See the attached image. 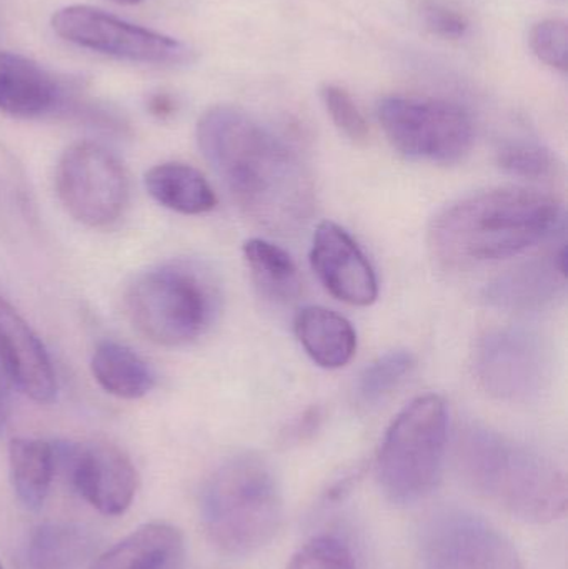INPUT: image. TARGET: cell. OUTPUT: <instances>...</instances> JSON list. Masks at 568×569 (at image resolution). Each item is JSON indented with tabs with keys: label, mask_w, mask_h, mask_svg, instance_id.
Returning <instances> with one entry per match:
<instances>
[{
	"label": "cell",
	"mask_w": 568,
	"mask_h": 569,
	"mask_svg": "<svg viewBox=\"0 0 568 569\" xmlns=\"http://www.w3.org/2000/svg\"><path fill=\"white\" fill-rule=\"evenodd\" d=\"M9 470L17 500L27 510L39 511L57 470L53 443L39 438H13L9 445Z\"/></svg>",
	"instance_id": "cell-20"
},
{
	"label": "cell",
	"mask_w": 568,
	"mask_h": 569,
	"mask_svg": "<svg viewBox=\"0 0 568 569\" xmlns=\"http://www.w3.org/2000/svg\"><path fill=\"white\" fill-rule=\"evenodd\" d=\"M243 259L263 297L276 303H290L299 298V270L286 250L263 239H250L243 243Z\"/></svg>",
	"instance_id": "cell-23"
},
{
	"label": "cell",
	"mask_w": 568,
	"mask_h": 569,
	"mask_svg": "<svg viewBox=\"0 0 568 569\" xmlns=\"http://www.w3.org/2000/svg\"><path fill=\"white\" fill-rule=\"evenodd\" d=\"M286 569H356V561L339 538L317 537L293 555Z\"/></svg>",
	"instance_id": "cell-26"
},
{
	"label": "cell",
	"mask_w": 568,
	"mask_h": 569,
	"mask_svg": "<svg viewBox=\"0 0 568 569\" xmlns=\"http://www.w3.org/2000/svg\"><path fill=\"white\" fill-rule=\"evenodd\" d=\"M116 3H123V6H133V3L142 2V0H112Z\"/></svg>",
	"instance_id": "cell-31"
},
{
	"label": "cell",
	"mask_w": 568,
	"mask_h": 569,
	"mask_svg": "<svg viewBox=\"0 0 568 569\" xmlns=\"http://www.w3.org/2000/svg\"><path fill=\"white\" fill-rule=\"evenodd\" d=\"M530 49L540 62L567 72L568 29L562 19H546L530 30Z\"/></svg>",
	"instance_id": "cell-28"
},
{
	"label": "cell",
	"mask_w": 568,
	"mask_h": 569,
	"mask_svg": "<svg viewBox=\"0 0 568 569\" xmlns=\"http://www.w3.org/2000/svg\"><path fill=\"white\" fill-rule=\"evenodd\" d=\"M449 413L439 395L410 401L390 423L376 461V477L387 500L413 505L439 483L446 460Z\"/></svg>",
	"instance_id": "cell-6"
},
{
	"label": "cell",
	"mask_w": 568,
	"mask_h": 569,
	"mask_svg": "<svg viewBox=\"0 0 568 569\" xmlns=\"http://www.w3.org/2000/svg\"><path fill=\"white\" fill-rule=\"evenodd\" d=\"M96 538L73 523H47L37 528L27 545L30 569H80L93 561Z\"/></svg>",
	"instance_id": "cell-21"
},
{
	"label": "cell",
	"mask_w": 568,
	"mask_h": 569,
	"mask_svg": "<svg viewBox=\"0 0 568 569\" xmlns=\"http://www.w3.org/2000/svg\"><path fill=\"white\" fill-rule=\"evenodd\" d=\"M56 467L93 510L107 517L126 513L136 498L139 477L130 458L103 441L56 443Z\"/></svg>",
	"instance_id": "cell-11"
},
{
	"label": "cell",
	"mask_w": 568,
	"mask_h": 569,
	"mask_svg": "<svg viewBox=\"0 0 568 569\" xmlns=\"http://www.w3.org/2000/svg\"><path fill=\"white\" fill-rule=\"evenodd\" d=\"M0 385L16 388L36 403L57 395L56 371L40 338L0 295Z\"/></svg>",
	"instance_id": "cell-14"
},
{
	"label": "cell",
	"mask_w": 568,
	"mask_h": 569,
	"mask_svg": "<svg viewBox=\"0 0 568 569\" xmlns=\"http://www.w3.org/2000/svg\"><path fill=\"white\" fill-rule=\"evenodd\" d=\"M216 279L193 262H173L137 277L126 311L140 335L162 347H182L206 333L219 313Z\"/></svg>",
	"instance_id": "cell-5"
},
{
	"label": "cell",
	"mask_w": 568,
	"mask_h": 569,
	"mask_svg": "<svg viewBox=\"0 0 568 569\" xmlns=\"http://www.w3.org/2000/svg\"><path fill=\"white\" fill-rule=\"evenodd\" d=\"M500 169L522 179H549L559 170L552 150L529 140H512L504 143L497 152Z\"/></svg>",
	"instance_id": "cell-25"
},
{
	"label": "cell",
	"mask_w": 568,
	"mask_h": 569,
	"mask_svg": "<svg viewBox=\"0 0 568 569\" xmlns=\"http://www.w3.org/2000/svg\"><path fill=\"white\" fill-rule=\"evenodd\" d=\"M52 29L73 46L129 62L186 66L193 60V50L187 43L96 7L69 6L57 10Z\"/></svg>",
	"instance_id": "cell-8"
},
{
	"label": "cell",
	"mask_w": 568,
	"mask_h": 569,
	"mask_svg": "<svg viewBox=\"0 0 568 569\" xmlns=\"http://www.w3.org/2000/svg\"><path fill=\"white\" fill-rule=\"evenodd\" d=\"M460 467L474 488L526 523L546 525L567 511V481L556 465L490 430H470Z\"/></svg>",
	"instance_id": "cell-3"
},
{
	"label": "cell",
	"mask_w": 568,
	"mask_h": 569,
	"mask_svg": "<svg viewBox=\"0 0 568 569\" xmlns=\"http://www.w3.org/2000/svg\"><path fill=\"white\" fill-rule=\"evenodd\" d=\"M562 223V206L552 196L516 187L484 190L434 219L430 246L454 266L497 262L532 249Z\"/></svg>",
	"instance_id": "cell-2"
},
{
	"label": "cell",
	"mask_w": 568,
	"mask_h": 569,
	"mask_svg": "<svg viewBox=\"0 0 568 569\" xmlns=\"http://www.w3.org/2000/svg\"><path fill=\"white\" fill-rule=\"evenodd\" d=\"M186 540L169 523H147L93 558L90 569H180Z\"/></svg>",
	"instance_id": "cell-17"
},
{
	"label": "cell",
	"mask_w": 568,
	"mask_h": 569,
	"mask_svg": "<svg viewBox=\"0 0 568 569\" xmlns=\"http://www.w3.org/2000/svg\"><path fill=\"white\" fill-rule=\"evenodd\" d=\"M377 119L393 149L407 159L449 166L474 146L469 112L447 100L386 97L377 106Z\"/></svg>",
	"instance_id": "cell-7"
},
{
	"label": "cell",
	"mask_w": 568,
	"mask_h": 569,
	"mask_svg": "<svg viewBox=\"0 0 568 569\" xmlns=\"http://www.w3.org/2000/svg\"><path fill=\"white\" fill-rule=\"evenodd\" d=\"M416 358L407 350L387 351L382 357L369 365L360 375L357 383V393L367 405L379 403L380 400L392 393L407 375L412 371Z\"/></svg>",
	"instance_id": "cell-24"
},
{
	"label": "cell",
	"mask_w": 568,
	"mask_h": 569,
	"mask_svg": "<svg viewBox=\"0 0 568 569\" xmlns=\"http://www.w3.org/2000/svg\"><path fill=\"white\" fill-rule=\"evenodd\" d=\"M0 569H3L2 565H0Z\"/></svg>",
	"instance_id": "cell-32"
},
{
	"label": "cell",
	"mask_w": 568,
	"mask_h": 569,
	"mask_svg": "<svg viewBox=\"0 0 568 569\" xmlns=\"http://www.w3.org/2000/svg\"><path fill=\"white\" fill-rule=\"evenodd\" d=\"M66 92L52 73L20 56L0 52V112L36 119L62 106Z\"/></svg>",
	"instance_id": "cell-16"
},
{
	"label": "cell",
	"mask_w": 568,
	"mask_h": 569,
	"mask_svg": "<svg viewBox=\"0 0 568 569\" xmlns=\"http://www.w3.org/2000/svg\"><path fill=\"white\" fill-rule=\"evenodd\" d=\"M293 331L313 363L327 370L346 367L357 350L352 323L329 308L303 307L293 320Z\"/></svg>",
	"instance_id": "cell-18"
},
{
	"label": "cell",
	"mask_w": 568,
	"mask_h": 569,
	"mask_svg": "<svg viewBox=\"0 0 568 569\" xmlns=\"http://www.w3.org/2000/svg\"><path fill=\"white\" fill-rule=\"evenodd\" d=\"M420 13H422L423 23L434 36L457 40L462 39L469 32L470 23L466 16L457 12L452 7H447L446 3L426 0Z\"/></svg>",
	"instance_id": "cell-29"
},
{
	"label": "cell",
	"mask_w": 568,
	"mask_h": 569,
	"mask_svg": "<svg viewBox=\"0 0 568 569\" xmlns=\"http://www.w3.org/2000/svg\"><path fill=\"white\" fill-rule=\"evenodd\" d=\"M323 106L337 129L356 143L367 142L369 126L357 103L347 90L339 86H326L320 90Z\"/></svg>",
	"instance_id": "cell-27"
},
{
	"label": "cell",
	"mask_w": 568,
	"mask_h": 569,
	"mask_svg": "<svg viewBox=\"0 0 568 569\" xmlns=\"http://www.w3.org/2000/svg\"><path fill=\"white\" fill-rule=\"evenodd\" d=\"M566 246L552 256L530 260L497 277L484 290L490 307L509 311H537L550 307L566 291Z\"/></svg>",
	"instance_id": "cell-15"
},
{
	"label": "cell",
	"mask_w": 568,
	"mask_h": 569,
	"mask_svg": "<svg viewBox=\"0 0 568 569\" xmlns=\"http://www.w3.org/2000/svg\"><path fill=\"white\" fill-rule=\"evenodd\" d=\"M310 263L330 295L353 307H367L379 297L376 270L347 230L322 222L313 233Z\"/></svg>",
	"instance_id": "cell-13"
},
{
	"label": "cell",
	"mask_w": 568,
	"mask_h": 569,
	"mask_svg": "<svg viewBox=\"0 0 568 569\" xmlns=\"http://www.w3.org/2000/svg\"><path fill=\"white\" fill-rule=\"evenodd\" d=\"M203 530L229 557H249L270 543L283 520L279 478L266 458L237 455L220 465L202 490Z\"/></svg>",
	"instance_id": "cell-4"
},
{
	"label": "cell",
	"mask_w": 568,
	"mask_h": 569,
	"mask_svg": "<svg viewBox=\"0 0 568 569\" xmlns=\"http://www.w3.org/2000/svg\"><path fill=\"white\" fill-rule=\"evenodd\" d=\"M57 196L70 217L87 227H107L119 220L129 200V177L106 147L80 142L60 157Z\"/></svg>",
	"instance_id": "cell-9"
},
{
	"label": "cell",
	"mask_w": 568,
	"mask_h": 569,
	"mask_svg": "<svg viewBox=\"0 0 568 569\" xmlns=\"http://www.w3.org/2000/svg\"><path fill=\"white\" fill-rule=\"evenodd\" d=\"M203 159L237 206L279 236L303 229L316 210L312 173L300 153L237 107L217 106L197 123Z\"/></svg>",
	"instance_id": "cell-1"
},
{
	"label": "cell",
	"mask_w": 568,
	"mask_h": 569,
	"mask_svg": "<svg viewBox=\"0 0 568 569\" xmlns=\"http://www.w3.org/2000/svg\"><path fill=\"white\" fill-rule=\"evenodd\" d=\"M423 558L430 569H524L512 541L469 513H446L423 531Z\"/></svg>",
	"instance_id": "cell-12"
},
{
	"label": "cell",
	"mask_w": 568,
	"mask_h": 569,
	"mask_svg": "<svg viewBox=\"0 0 568 569\" xmlns=\"http://www.w3.org/2000/svg\"><path fill=\"white\" fill-rule=\"evenodd\" d=\"M143 183L157 203L182 216H202L217 206L216 192L206 177L187 163L152 167L147 170Z\"/></svg>",
	"instance_id": "cell-19"
},
{
	"label": "cell",
	"mask_w": 568,
	"mask_h": 569,
	"mask_svg": "<svg viewBox=\"0 0 568 569\" xmlns=\"http://www.w3.org/2000/svg\"><path fill=\"white\" fill-rule=\"evenodd\" d=\"M90 370L97 383L113 397L139 400L156 383L149 365L126 345L102 341L97 345L90 361Z\"/></svg>",
	"instance_id": "cell-22"
},
{
	"label": "cell",
	"mask_w": 568,
	"mask_h": 569,
	"mask_svg": "<svg viewBox=\"0 0 568 569\" xmlns=\"http://www.w3.org/2000/svg\"><path fill=\"white\" fill-rule=\"evenodd\" d=\"M550 357L542 337L520 327L489 331L477 345L476 375L499 400L526 401L546 387Z\"/></svg>",
	"instance_id": "cell-10"
},
{
	"label": "cell",
	"mask_w": 568,
	"mask_h": 569,
	"mask_svg": "<svg viewBox=\"0 0 568 569\" xmlns=\"http://www.w3.org/2000/svg\"><path fill=\"white\" fill-rule=\"evenodd\" d=\"M172 102H170L167 97H157L152 103V110L157 113V116H167V113L172 112Z\"/></svg>",
	"instance_id": "cell-30"
}]
</instances>
